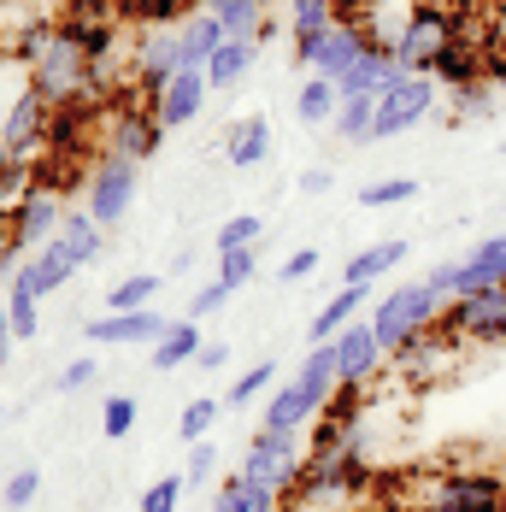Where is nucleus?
I'll use <instances>...</instances> for the list:
<instances>
[{
    "label": "nucleus",
    "instance_id": "1",
    "mask_svg": "<svg viewBox=\"0 0 506 512\" xmlns=\"http://www.w3.org/2000/svg\"><path fill=\"white\" fill-rule=\"evenodd\" d=\"M18 65L30 77V89L53 106V112H71V106L95 101L89 89V42H83V24L77 18H48L24 48Z\"/></svg>",
    "mask_w": 506,
    "mask_h": 512
},
{
    "label": "nucleus",
    "instance_id": "2",
    "mask_svg": "<svg viewBox=\"0 0 506 512\" xmlns=\"http://www.w3.org/2000/svg\"><path fill=\"white\" fill-rule=\"evenodd\" d=\"M459 24L448 6H436V0H412L401 18V30H395V65H401V77H430L436 71V59L459 42Z\"/></svg>",
    "mask_w": 506,
    "mask_h": 512
},
{
    "label": "nucleus",
    "instance_id": "3",
    "mask_svg": "<svg viewBox=\"0 0 506 512\" xmlns=\"http://www.w3.org/2000/svg\"><path fill=\"white\" fill-rule=\"evenodd\" d=\"M424 512H506V471H448L430 465L418 471Z\"/></svg>",
    "mask_w": 506,
    "mask_h": 512
},
{
    "label": "nucleus",
    "instance_id": "4",
    "mask_svg": "<svg viewBox=\"0 0 506 512\" xmlns=\"http://www.w3.org/2000/svg\"><path fill=\"white\" fill-rule=\"evenodd\" d=\"M442 307H448V301H442V295H436L430 283H401L395 295H383V301H377V312H371L365 324L377 330V342H383V354H395V348H401L406 336H418V330H430V324L442 318Z\"/></svg>",
    "mask_w": 506,
    "mask_h": 512
},
{
    "label": "nucleus",
    "instance_id": "5",
    "mask_svg": "<svg viewBox=\"0 0 506 512\" xmlns=\"http://www.w3.org/2000/svg\"><path fill=\"white\" fill-rule=\"evenodd\" d=\"M436 330H448L454 342H471V348H501L506 342V283L501 289H465L454 295Z\"/></svg>",
    "mask_w": 506,
    "mask_h": 512
},
{
    "label": "nucleus",
    "instance_id": "6",
    "mask_svg": "<svg viewBox=\"0 0 506 512\" xmlns=\"http://www.w3.org/2000/svg\"><path fill=\"white\" fill-rule=\"evenodd\" d=\"M53 118H59V112H53V106L24 83V89H18V101L6 106V118H0V159H6L12 171H24L30 159L42 154V142L53 136Z\"/></svg>",
    "mask_w": 506,
    "mask_h": 512
},
{
    "label": "nucleus",
    "instance_id": "7",
    "mask_svg": "<svg viewBox=\"0 0 506 512\" xmlns=\"http://www.w3.org/2000/svg\"><path fill=\"white\" fill-rule=\"evenodd\" d=\"M159 136H165V124L153 118L148 101H112L106 106V159H118V165H142V159L159 154Z\"/></svg>",
    "mask_w": 506,
    "mask_h": 512
},
{
    "label": "nucleus",
    "instance_id": "8",
    "mask_svg": "<svg viewBox=\"0 0 506 512\" xmlns=\"http://www.w3.org/2000/svg\"><path fill=\"white\" fill-rule=\"evenodd\" d=\"M301 436H283V430H259L248 448V460L236 465V477L242 483H259V489H277V495H289L295 489V477H301Z\"/></svg>",
    "mask_w": 506,
    "mask_h": 512
},
{
    "label": "nucleus",
    "instance_id": "9",
    "mask_svg": "<svg viewBox=\"0 0 506 512\" xmlns=\"http://www.w3.org/2000/svg\"><path fill=\"white\" fill-rule=\"evenodd\" d=\"M359 48H365V18H336L330 30L295 42V59H301L312 77H330V83H336V77L359 59Z\"/></svg>",
    "mask_w": 506,
    "mask_h": 512
},
{
    "label": "nucleus",
    "instance_id": "10",
    "mask_svg": "<svg viewBox=\"0 0 506 512\" xmlns=\"http://www.w3.org/2000/svg\"><path fill=\"white\" fill-rule=\"evenodd\" d=\"M430 106H436V77H395V83L377 95V124H371V142L412 130L418 118H430Z\"/></svg>",
    "mask_w": 506,
    "mask_h": 512
},
{
    "label": "nucleus",
    "instance_id": "11",
    "mask_svg": "<svg viewBox=\"0 0 506 512\" xmlns=\"http://www.w3.org/2000/svg\"><path fill=\"white\" fill-rule=\"evenodd\" d=\"M165 330H171V318H159L153 307L106 312V318H95V324H83V336H89L95 348H153V342H165Z\"/></svg>",
    "mask_w": 506,
    "mask_h": 512
},
{
    "label": "nucleus",
    "instance_id": "12",
    "mask_svg": "<svg viewBox=\"0 0 506 512\" xmlns=\"http://www.w3.org/2000/svg\"><path fill=\"white\" fill-rule=\"evenodd\" d=\"M136 206V165H118V159H101L95 177H89V218L112 230L124 224V212Z\"/></svg>",
    "mask_w": 506,
    "mask_h": 512
},
{
    "label": "nucleus",
    "instance_id": "13",
    "mask_svg": "<svg viewBox=\"0 0 506 512\" xmlns=\"http://www.w3.org/2000/svg\"><path fill=\"white\" fill-rule=\"evenodd\" d=\"M206 71H177L171 83H159L148 95V106H153V118L165 124V130H183V124H195L201 118V106H206Z\"/></svg>",
    "mask_w": 506,
    "mask_h": 512
},
{
    "label": "nucleus",
    "instance_id": "14",
    "mask_svg": "<svg viewBox=\"0 0 506 512\" xmlns=\"http://www.w3.org/2000/svg\"><path fill=\"white\" fill-rule=\"evenodd\" d=\"M401 77V65H395V48L389 42H371L365 36V48H359V59L336 77V89H342V101H354V95H365V101H377L389 83Z\"/></svg>",
    "mask_w": 506,
    "mask_h": 512
},
{
    "label": "nucleus",
    "instance_id": "15",
    "mask_svg": "<svg viewBox=\"0 0 506 512\" xmlns=\"http://www.w3.org/2000/svg\"><path fill=\"white\" fill-rule=\"evenodd\" d=\"M330 348H336V365H342V383H359V389H371L377 371H383V359H389L371 324H348Z\"/></svg>",
    "mask_w": 506,
    "mask_h": 512
},
{
    "label": "nucleus",
    "instance_id": "16",
    "mask_svg": "<svg viewBox=\"0 0 506 512\" xmlns=\"http://www.w3.org/2000/svg\"><path fill=\"white\" fill-rule=\"evenodd\" d=\"M71 277H77V259H71V248H65L59 236H53V242H42L36 254L12 271V283H18V289H30L36 301H42V295H53V289H65Z\"/></svg>",
    "mask_w": 506,
    "mask_h": 512
},
{
    "label": "nucleus",
    "instance_id": "17",
    "mask_svg": "<svg viewBox=\"0 0 506 512\" xmlns=\"http://www.w3.org/2000/svg\"><path fill=\"white\" fill-rule=\"evenodd\" d=\"M59 224H65V206H59V195L53 189H24L18 195V206H12V236L18 242H53L59 236Z\"/></svg>",
    "mask_w": 506,
    "mask_h": 512
},
{
    "label": "nucleus",
    "instance_id": "18",
    "mask_svg": "<svg viewBox=\"0 0 506 512\" xmlns=\"http://www.w3.org/2000/svg\"><path fill=\"white\" fill-rule=\"evenodd\" d=\"M501 283H506V230L477 242L471 259H459V295L465 289H501Z\"/></svg>",
    "mask_w": 506,
    "mask_h": 512
},
{
    "label": "nucleus",
    "instance_id": "19",
    "mask_svg": "<svg viewBox=\"0 0 506 512\" xmlns=\"http://www.w3.org/2000/svg\"><path fill=\"white\" fill-rule=\"evenodd\" d=\"M177 42H183V71H206V59L224 48L230 36H224V24L212 12H195V18L177 24Z\"/></svg>",
    "mask_w": 506,
    "mask_h": 512
},
{
    "label": "nucleus",
    "instance_id": "20",
    "mask_svg": "<svg viewBox=\"0 0 506 512\" xmlns=\"http://www.w3.org/2000/svg\"><path fill=\"white\" fill-rule=\"evenodd\" d=\"M253 59H259V36H230L224 48L206 59V83L212 89H230V83H242L253 71Z\"/></svg>",
    "mask_w": 506,
    "mask_h": 512
},
{
    "label": "nucleus",
    "instance_id": "21",
    "mask_svg": "<svg viewBox=\"0 0 506 512\" xmlns=\"http://www.w3.org/2000/svg\"><path fill=\"white\" fill-rule=\"evenodd\" d=\"M318 418V407L306 401V389L301 383H283L271 401H265V430H283V436H301L306 424Z\"/></svg>",
    "mask_w": 506,
    "mask_h": 512
},
{
    "label": "nucleus",
    "instance_id": "22",
    "mask_svg": "<svg viewBox=\"0 0 506 512\" xmlns=\"http://www.w3.org/2000/svg\"><path fill=\"white\" fill-rule=\"evenodd\" d=\"M295 383L306 389V401H312V407L324 412V401H330V395L342 389V365H336V348H312Z\"/></svg>",
    "mask_w": 506,
    "mask_h": 512
},
{
    "label": "nucleus",
    "instance_id": "23",
    "mask_svg": "<svg viewBox=\"0 0 506 512\" xmlns=\"http://www.w3.org/2000/svg\"><path fill=\"white\" fill-rule=\"evenodd\" d=\"M212 512H283V495L259 489V483H242V477H224L218 495H212Z\"/></svg>",
    "mask_w": 506,
    "mask_h": 512
},
{
    "label": "nucleus",
    "instance_id": "24",
    "mask_svg": "<svg viewBox=\"0 0 506 512\" xmlns=\"http://www.w3.org/2000/svg\"><path fill=\"white\" fill-rule=\"evenodd\" d=\"M406 259V242L395 236V242H377V248H365V254H354L348 265H342V289H365L371 277H383V271H395Z\"/></svg>",
    "mask_w": 506,
    "mask_h": 512
},
{
    "label": "nucleus",
    "instance_id": "25",
    "mask_svg": "<svg viewBox=\"0 0 506 512\" xmlns=\"http://www.w3.org/2000/svg\"><path fill=\"white\" fill-rule=\"evenodd\" d=\"M359 301H365V289H342V295H330L324 312L312 318V348H330V342H336V336L359 318Z\"/></svg>",
    "mask_w": 506,
    "mask_h": 512
},
{
    "label": "nucleus",
    "instance_id": "26",
    "mask_svg": "<svg viewBox=\"0 0 506 512\" xmlns=\"http://www.w3.org/2000/svg\"><path fill=\"white\" fill-rule=\"evenodd\" d=\"M224 154H230V165H236V171H253V165H265V154H271V130H265V118H242V124L230 130Z\"/></svg>",
    "mask_w": 506,
    "mask_h": 512
},
{
    "label": "nucleus",
    "instance_id": "27",
    "mask_svg": "<svg viewBox=\"0 0 506 512\" xmlns=\"http://www.w3.org/2000/svg\"><path fill=\"white\" fill-rule=\"evenodd\" d=\"M206 348L201 324L195 318H183V324H171L165 330V342H153V371H171V365H189V359Z\"/></svg>",
    "mask_w": 506,
    "mask_h": 512
},
{
    "label": "nucleus",
    "instance_id": "28",
    "mask_svg": "<svg viewBox=\"0 0 506 512\" xmlns=\"http://www.w3.org/2000/svg\"><path fill=\"white\" fill-rule=\"evenodd\" d=\"M336 106H342V89L330 77H306L301 95H295V118L301 124H336Z\"/></svg>",
    "mask_w": 506,
    "mask_h": 512
},
{
    "label": "nucleus",
    "instance_id": "29",
    "mask_svg": "<svg viewBox=\"0 0 506 512\" xmlns=\"http://www.w3.org/2000/svg\"><path fill=\"white\" fill-rule=\"evenodd\" d=\"M359 407H365V389H359V383H342V389L324 401L318 424H330V430H342V436H359Z\"/></svg>",
    "mask_w": 506,
    "mask_h": 512
},
{
    "label": "nucleus",
    "instance_id": "30",
    "mask_svg": "<svg viewBox=\"0 0 506 512\" xmlns=\"http://www.w3.org/2000/svg\"><path fill=\"white\" fill-rule=\"evenodd\" d=\"M212 18L224 24V36H259L265 0H212Z\"/></svg>",
    "mask_w": 506,
    "mask_h": 512
},
{
    "label": "nucleus",
    "instance_id": "31",
    "mask_svg": "<svg viewBox=\"0 0 506 512\" xmlns=\"http://www.w3.org/2000/svg\"><path fill=\"white\" fill-rule=\"evenodd\" d=\"M342 12H336V0H289V36L306 42V36H318V30H330Z\"/></svg>",
    "mask_w": 506,
    "mask_h": 512
},
{
    "label": "nucleus",
    "instance_id": "32",
    "mask_svg": "<svg viewBox=\"0 0 506 512\" xmlns=\"http://www.w3.org/2000/svg\"><path fill=\"white\" fill-rule=\"evenodd\" d=\"M59 242L71 248V259H77V265H89V259L101 254V224H95L89 212H71V218L59 224Z\"/></svg>",
    "mask_w": 506,
    "mask_h": 512
},
{
    "label": "nucleus",
    "instance_id": "33",
    "mask_svg": "<svg viewBox=\"0 0 506 512\" xmlns=\"http://www.w3.org/2000/svg\"><path fill=\"white\" fill-rule=\"evenodd\" d=\"M371 124H377V101L354 95V101L336 106V136H348V142H371Z\"/></svg>",
    "mask_w": 506,
    "mask_h": 512
},
{
    "label": "nucleus",
    "instance_id": "34",
    "mask_svg": "<svg viewBox=\"0 0 506 512\" xmlns=\"http://www.w3.org/2000/svg\"><path fill=\"white\" fill-rule=\"evenodd\" d=\"M159 283H165V277H124V283L106 295V307H112V312H142V307H153Z\"/></svg>",
    "mask_w": 506,
    "mask_h": 512
},
{
    "label": "nucleus",
    "instance_id": "35",
    "mask_svg": "<svg viewBox=\"0 0 506 512\" xmlns=\"http://www.w3.org/2000/svg\"><path fill=\"white\" fill-rule=\"evenodd\" d=\"M265 236V224L253 218V212H236L230 224H218V254H242V248H253Z\"/></svg>",
    "mask_w": 506,
    "mask_h": 512
},
{
    "label": "nucleus",
    "instance_id": "36",
    "mask_svg": "<svg viewBox=\"0 0 506 512\" xmlns=\"http://www.w3.org/2000/svg\"><path fill=\"white\" fill-rule=\"evenodd\" d=\"M412 195H418L412 177H383V183H365V189H359V206H371V212H377V206H406Z\"/></svg>",
    "mask_w": 506,
    "mask_h": 512
},
{
    "label": "nucleus",
    "instance_id": "37",
    "mask_svg": "<svg viewBox=\"0 0 506 512\" xmlns=\"http://www.w3.org/2000/svg\"><path fill=\"white\" fill-rule=\"evenodd\" d=\"M36 495H42V471H36V465H18V471L6 477V489H0V501H6L12 512H24Z\"/></svg>",
    "mask_w": 506,
    "mask_h": 512
},
{
    "label": "nucleus",
    "instance_id": "38",
    "mask_svg": "<svg viewBox=\"0 0 506 512\" xmlns=\"http://www.w3.org/2000/svg\"><path fill=\"white\" fill-rule=\"evenodd\" d=\"M136 395H106V407H101V430L106 436H112V442H118V436H130V430H136Z\"/></svg>",
    "mask_w": 506,
    "mask_h": 512
},
{
    "label": "nucleus",
    "instance_id": "39",
    "mask_svg": "<svg viewBox=\"0 0 506 512\" xmlns=\"http://www.w3.org/2000/svg\"><path fill=\"white\" fill-rule=\"evenodd\" d=\"M6 318H12V336L30 342V336H36V295L12 283V289H6Z\"/></svg>",
    "mask_w": 506,
    "mask_h": 512
},
{
    "label": "nucleus",
    "instance_id": "40",
    "mask_svg": "<svg viewBox=\"0 0 506 512\" xmlns=\"http://www.w3.org/2000/svg\"><path fill=\"white\" fill-rule=\"evenodd\" d=\"M183 489H189V477H159V483H148V495H142V512H177Z\"/></svg>",
    "mask_w": 506,
    "mask_h": 512
},
{
    "label": "nucleus",
    "instance_id": "41",
    "mask_svg": "<svg viewBox=\"0 0 506 512\" xmlns=\"http://www.w3.org/2000/svg\"><path fill=\"white\" fill-rule=\"evenodd\" d=\"M271 377H277V365H271V359H259L253 371H242V377H236V389H230V407H248L259 389H271Z\"/></svg>",
    "mask_w": 506,
    "mask_h": 512
},
{
    "label": "nucleus",
    "instance_id": "42",
    "mask_svg": "<svg viewBox=\"0 0 506 512\" xmlns=\"http://www.w3.org/2000/svg\"><path fill=\"white\" fill-rule=\"evenodd\" d=\"M212 418H218V401H189V407H183V436H189V448H195V442H206V430H212Z\"/></svg>",
    "mask_w": 506,
    "mask_h": 512
},
{
    "label": "nucleus",
    "instance_id": "43",
    "mask_svg": "<svg viewBox=\"0 0 506 512\" xmlns=\"http://www.w3.org/2000/svg\"><path fill=\"white\" fill-rule=\"evenodd\" d=\"M248 277H253V248H242V254H218V283H224L230 295H236Z\"/></svg>",
    "mask_w": 506,
    "mask_h": 512
},
{
    "label": "nucleus",
    "instance_id": "44",
    "mask_svg": "<svg viewBox=\"0 0 506 512\" xmlns=\"http://www.w3.org/2000/svg\"><path fill=\"white\" fill-rule=\"evenodd\" d=\"M212 471H218V448H212V442H195V448H189V471H183V477H189V483H212Z\"/></svg>",
    "mask_w": 506,
    "mask_h": 512
},
{
    "label": "nucleus",
    "instance_id": "45",
    "mask_svg": "<svg viewBox=\"0 0 506 512\" xmlns=\"http://www.w3.org/2000/svg\"><path fill=\"white\" fill-rule=\"evenodd\" d=\"M95 377H101V365H95V359H71V365L59 371V389H65V395H77V389H89Z\"/></svg>",
    "mask_w": 506,
    "mask_h": 512
},
{
    "label": "nucleus",
    "instance_id": "46",
    "mask_svg": "<svg viewBox=\"0 0 506 512\" xmlns=\"http://www.w3.org/2000/svg\"><path fill=\"white\" fill-rule=\"evenodd\" d=\"M59 18H101V12H118V0H53Z\"/></svg>",
    "mask_w": 506,
    "mask_h": 512
},
{
    "label": "nucleus",
    "instance_id": "47",
    "mask_svg": "<svg viewBox=\"0 0 506 512\" xmlns=\"http://www.w3.org/2000/svg\"><path fill=\"white\" fill-rule=\"evenodd\" d=\"M312 265H318V248H295V254L277 265V277H283V283H295V277H306Z\"/></svg>",
    "mask_w": 506,
    "mask_h": 512
},
{
    "label": "nucleus",
    "instance_id": "48",
    "mask_svg": "<svg viewBox=\"0 0 506 512\" xmlns=\"http://www.w3.org/2000/svg\"><path fill=\"white\" fill-rule=\"evenodd\" d=\"M224 301H230V289L224 283H206L201 295H195V307H189V318H206V312H218Z\"/></svg>",
    "mask_w": 506,
    "mask_h": 512
},
{
    "label": "nucleus",
    "instance_id": "49",
    "mask_svg": "<svg viewBox=\"0 0 506 512\" xmlns=\"http://www.w3.org/2000/svg\"><path fill=\"white\" fill-rule=\"evenodd\" d=\"M12 318H6V295H0V371H6V359H12Z\"/></svg>",
    "mask_w": 506,
    "mask_h": 512
},
{
    "label": "nucleus",
    "instance_id": "50",
    "mask_svg": "<svg viewBox=\"0 0 506 512\" xmlns=\"http://www.w3.org/2000/svg\"><path fill=\"white\" fill-rule=\"evenodd\" d=\"M224 359H230V348H224V342H206L201 354H195V365H206V371H218Z\"/></svg>",
    "mask_w": 506,
    "mask_h": 512
},
{
    "label": "nucleus",
    "instance_id": "51",
    "mask_svg": "<svg viewBox=\"0 0 506 512\" xmlns=\"http://www.w3.org/2000/svg\"><path fill=\"white\" fill-rule=\"evenodd\" d=\"M301 189H312V195H324V189H330V171H324V165H312V171L301 177Z\"/></svg>",
    "mask_w": 506,
    "mask_h": 512
},
{
    "label": "nucleus",
    "instance_id": "52",
    "mask_svg": "<svg viewBox=\"0 0 506 512\" xmlns=\"http://www.w3.org/2000/svg\"><path fill=\"white\" fill-rule=\"evenodd\" d=\"M436 6H448L459 24H471V6H477V0H436Z\"/></svg>",
    "mask_w": 506,
    "mask_h": 512
},
{
    "label": "nucleus",
    "instance_id": "53",
    "mask_svg": "<svg viewBox=\"0 0 506 512\" xmlns=\"http://www.w3.org/2000/svg\"><path fill=\"white\" fill-rule=\"evenodd\" d=\"M0 177H12V165H6V159H0Z\"/></svg>",
    "mask_w": 506,
    "mask_h": 512
}]
</instances>
